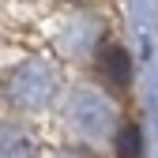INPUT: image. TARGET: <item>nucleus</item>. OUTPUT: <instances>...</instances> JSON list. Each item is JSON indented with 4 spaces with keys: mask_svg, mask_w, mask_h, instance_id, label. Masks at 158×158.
<instances>
[{
    "mask_svg": "<svg viewBox=\"0 0 158 158\" xmlns=\"http://www.w3.org/2000/svg\"><path fill=\"white\" fill-rule=\"evenodd\" d=\"M121 139H124V143H121V151H124V158H128V154H135V147H139V143H135V132H124Z\"/></svg>",
    "mask_w": 158,
    "mask_h": 158,
    "instance_id": "f257e3e1",
    "label": "nucleus"
}]
</instances>
